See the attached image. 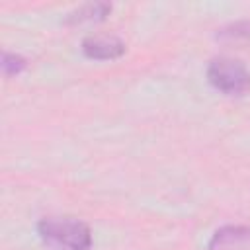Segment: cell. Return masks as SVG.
<instances>
[{
  "label": "cell",
  "mask_w": 250,
  "mask_h": 250,
  "mask_svg": "<svg viewBox=\"0 0 250 250\" xmlns=\"http://www.w3.org/2000/svg\"><path fill=\"white\" fill-rule=\"evenodd\" d=\"M37 234L51 250H90L92 230L84 221L70 217H45L37 223Z\"/></svg>",
  "instance_id": "obj_1"
},
{
  "label": "cell",
  "mask_w": 250,
  "mask_h": 250,
  "mask_svg": "<svg viewBox=\"0 0 250 250\" xmlns=\"http://www.w3.org/2000/svg\"><path fill=\"white\" fill-rule=\"evenodd\" d=\"M209 84L229 96H242L250 90V72L242 61L232 57H215L207 66Z\"/></svg>",
  "instance_id": "obj_2"
},
{
  "label": "cell",
  "mask_w": 250,
  "mask_h": 250,
  "mask_svg": "<svg viewBox=\"0 0 250 250\" xmlns=\"http://www.w3.org/2000/svg\"><path fill=\"white\" fill-rule=\"evenodd\" d=\"M82 53L88 59L111 61V59H119L125 53V43L119 37H115V35L96 33V35L84 37V41H82Z\"/></svg>",
  "instance_id": "obj_3"
},
{
  "label": "cell",
  "mask_w": 250,
  "mask_h": 250,
  "mask_svg": "<svg viewBox=\"0 0 250 250\" xmlns=\"http://www.w3.org/2000/svg\"><path fill=\"white\" fill-rule=\"evenodd\" d=\"M250 246V227L229 225L219 230L209 240V250H238Z\"/></svg>",
  "instance_id": "obj_4"
},
{
  "label": "cell",
  "mask_w": 250,
  "mask_h": 250,
  "mask_svg": "<svg viewBox=\"0 0 250 250\" xmlns=\"http://www.w3.org/2000/svg\"><path fill=\"white\" fill-rule=\"evenodd\" d=\"M109 12H111V4L109 2H90V4H82L76 10L68 12L64 21L66 23L102 21V20H105V16H109Z\"/></svg>",
  "instance_id": "obj_5"
},
{
  "label": "cell",
  "mask_w": 250,
  "mask_h": 250,
  "mask_svg": "<svg viewBox=\"0 0 250 250\" xmlns=\"http://www.w3.org/2000/svg\"><path fill=\"white\" fill-rule=\"evenodd\" d=\"M0 66H2V72H4L6 76H18L20 72H23V70H25L27 61H25L21 55H18V53L4 51V53H2Z\"/></svg>",
  "instance_id": "obj_6"
},
{
  "label": "cell",
  "mask_w": 250,
  "mask_h": 250,
  "mask_svg": "<svg viewBox=\"0 0 250 250\" xmlns=\"http://www.w3.org/2000/svg\"><path fill=\"white\" fill-rule=\"evenodd\" d=\"M217 37H221V39H240V37L248 39V37H250V21H236V23H230V25L223 27V29L217 33Z\"/></svg>",
  "instance_id": "obj_7"
}]
</instances>
